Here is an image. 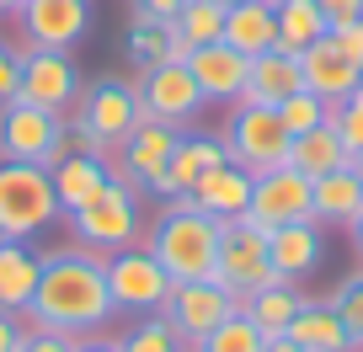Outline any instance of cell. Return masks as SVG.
I'll return each mask as SVG.
<instances>
[{"label": "cell", "instance_id": "cell-17", "mask_svg": "<svg viewBox=\"0 0 363 352\" xmlns=\"http://www.w3.org/2000/svg\"><path fill=\"white\" fill-rule=\"evenodd\" d=\"M187 69H193L198 91H203V102H230V107H235L240 91H246V69H251V59L219 38V43H198L193 54H187Z\"/></svg>", "mask_w": 363, "mask_h": 352}, {"label": "cell", "instance_id": "cell-41", "mask_svg": "<svg viewBox=\"0 0 363 352\" xmlns=\"http://www.w3.org/2000/svg\"><path fill=\"white\" fill-rule=\"evenodd\" d=\"M320 11H326V22L337 27V22H358L363 16V0H315Z\"/></svg>", "mask_w": 363, "mask_h": 352}, {"label": "cell", "instance_id": "cell-49", "mask_svg": "<svg viewBox=\"0 0 363 352\" xmlns=\"http://www.w3.org/2000/svg\"><path fill=\"white\" fill-rule=\"evenodd\" d=\"M272 6H278V0H272Z\"/></svg>", "mask_w": 363, "mask_h": 352}, {"label": "cell", "instance_id": "cell-37", "mask_svg": "<svg viewBox=\"0 0 363 352\" xmlns=\"http://www.w3.org/2000/svg\"><path fill=\"white\" fill-rule=\"evenodd\" d=\"M16 86H22V54L11 43H0V107L16 102Z\"/></svg>", "mask_w": 363, "mask_h": 352}, {"label": "cell", "instance_id": "cell-45", "mask_svg": "<svg viewBox=\"0 0 363 352\" xmlns=\"http://www.w3.org/2000/svg\"><path fill=\"white\" fill-rule=\"evenodd\" d=\"M352 246H358V256H363V214L352 219Z\"/></svg>", "mask_w": 363, "mask_h": 352}, {"label": "cell", "instance_id": "cell-25", "mask_svg": "<svg viewBox=\"0 0 363 352\" xmlns=\"http://www.w3.org/2000/svg\"><path fill=\"white\" fill-rule=\"evenodd\" d=\"M38 273H43V256H38L27 240H6V246H0V310L22 315V310L33 305Z\"/></svg>", "mask_w": 363, "mask_h": 352}, {"label": "cell", "instance_id": "cell-30", "mask_svg": "<svg viewBox=\"0 0 363 352\" xmlns=\"http://www.w3.org/2000/svg\"><path fill=\"white\" fill-rule=\"evenodd\" d=\"M171 33L187 43H219L225 38V6L219 0H182V11L171 16Z\"/></svg>", "mask_w": 363, "mask_h": 352}, {"label": "cell", "instance_id": "cell-11", "mask_svg": "<svg viewBox=\"0 0 363 352\" xmlns=\"http://www.w3.org/2000/svg\"><path fill=\"white\" fill-rule=\"evenodd\" d=\"M139 123H171V128H187V118L203 107V91H198V80L187 64H145L139 69Z\"/></svg>", "mask_w": 363, "mask_h": 352}, {"label": "cell", "instance_id": "cell-20", "mask_svg": "<svg viewBox=\"0 0 363 352\" xmlns=\"http://www.w3.org/2000/svg\"><path fill=\"white\" fill-rule=\"evenodd\" d=\"M294 91H305V75H299V54L267 48V54H257V59H251L240 102H251V107H284Z\"/></svg>", "mask_w": 363, "mask_h": 352}, {"label": "cell", "instance_id": "cell-8", "mask_svg": "<svg viewBox=\"0 0 363 352\" xmlns=\"http://www.w3.org/2000/svg\"><path fill=\"white\" fill-rule=\"evenodd\" d=\"M240 310H246L240 294H230L219 278H203V283H171V299H166L160 315L171 320V331H177L187 347H198L208 331H219L230 315H240Z\"/></svg>", "mask_w": 363, "mask_h": 352}, {"label": "cell", "instance_id": "cell-43", "mask_svg": "<svg viewBox=\"0 0 363 352\" xmlns=\"http://www.w3.org/2000/svg\"><path fill=\"white\" fill-rule=\"evenodd\" d=\"M75 352H118V341H113V336H96V331H86V336L75 341Z\"/></svg>", "mask_w": 363, "mask_h": 352}, {"label": "cell", "instance_id": "cell-39", "mask_svg": "<svg viewBox=\"0 0 363 352\" xmlns=\"http://www.w3.org/2000/svg\"><path fill=\"white\" fill-rule=\"evenodd\" d=\"M331 43L363 69V16H358V22H337V27H331Z\"/></svg>", "mask_w": 363, "mask_h": 352}, {"label": "cell", "instance_id": "cell-33", "mask_svg": "<svg viewBox=\"0 0 363 352\" xmlns=\"http://www.w3.org/2000/svg\"><path fill=\"white\" fill-rule=\"evenodd\" d=\"M326 305L337 310V320H342V331H347L352 352H363V273H358V278H347V283H342L337 294L326 299Z\"/></svg>", "mask_w": 363, "mask_h": 352}, {"label": "cell", "instance_id": "cell-1", "mask_svg": "<svg viewBox=\"0 0 363 352\" xmlns=\"http://www.w3.org/2000/svg\"><path fill=\"white\" fill-rule=\"evenodd\" d=\"M113 288H107V256L102 251H48L43 273H38L33 305L22 310L27 331H69V336H86V331H102L113 320Z\"/></svg>", "mask_w": 363, "mask_h": 352}, {"label": "cell", "instance_id": "cell-29", "mask_svg": "<svg viewBox=\"0 0 363 352\" xmlns=\"http://www.w3.org/2000/svg\"><path fill=\"white\" fill-rule=\"evenodd\" d=\"M299 305H305V294H299L294 283H272V288L246 294V320L272 341V336H284V331H289V320L299 315Z\"/></svg>", "mask_w": 363, "mask_h": 352}, {"label": "cell", "instance_id": "cell-26", "mask_svg": "<svg viewBox=\"0 0 363 352\" xmlns=\"http://www.w3.org/2000/svg\"><path fill=\"white\" fill-rule=\"evenodd\" d=\"M289 341H299L305 352H352V341H347V331H342V320H337V310L331 305H299V315L289 320V331H284Z\"/></svg>", "mask_w": 363, "mask_h": 352}, {"label": "cell", "instance_id": "cell-48", "mask_svg": "<svg viewBox=\"0 0 363 352\" xmlns=\"http://www.w3.org/2000/svg\"><path fill=\"white\" fill-rule=\"evenodd\" d=\"M0 246H6V235H0Z\"/></svg>", "mask_w": 363, "mask_h": 352}, {"label": "cell", "instance_id": "cell-12", "mask_svg": "<svg viewBox=\"0 0 363 352\" xmlns=\"http://www.w3.org/2000/svg\"><path fill=\"white\" fill-rule=\"evenodd\" d=\"M80 91H86V80H80V69H75L69 54H59V48H27V54H22V86H16V102L65 118L69 107L80 102Z\"/></svg>", "mask_w": 363, "mask_h": 352}, {"label": "cell", "instance_id": "cell-24", "mask_svg": "<svg viewBox=\"0 0 363 352\" xmlns=\"http://www.w3.org/2000/svg\"><path fill=\"white\" fill-rule=\"evenodd\" d=\"M225 43L240 48L246 59L278 48V11H272V0H246V6H230V11H225Z\"/></svg>", "mask_w": 363, "mask_h": 352}, {"label": "cell", "instance_id": "cell-34", "mask_svg": "<svg viewBox=\"0 0 363 352\" xmlns=\"http://www.w3.org/2000/svg\"><path fill=\"white\" fill-rule=\"evenodd\" d=\"M278 118H284V128H289V139L294 134H310V128H320V123H331V107L320 102L315 91H294L284 107H278Z\"/></svg>", "mask_w": 363, "mask_h": 352}, {"label": "cell", "instance_id": "cell-35", "mask_svg": "<svg viewBox=\"0 0 363 352\" xmlns=\"http://www.w3.org/2000/svg\"><path fill=\"white\" fill-rule=\"evenodd\" d=\"M331 128H337L342 144H347V166H363V86L342 107H331Z\"/></svg>", "mask_w": 363, "mask_h": 352}, {"label": "cell", "instance_id": "cell-38", "mask_svg": "<svg viewBox=\"0 0 363 352\" xmlns=\"http://www.w3.org/2000/svg\"><path fill=\"white\" fill-rule=\"evenodd\" d=\"M75 341L80 336H69V331H27L22 336V352H75Z\"/></svg>", "mask_w": 363, "mask_h": 352}, {"label": "cell", "instance_id": "cell-3", "mask_svg": "<svg viewBox=\"0 0 363 352\" xmlns=\"http://www.w3.org/2000/svg\"><path fill=\"white\" fill-rule=\"evenodd\" d=\"M59 219L54 176L43 166L0 160V235L6 240H33Z\"/></svg>", "mask_w": 363, "mask_h": 352}, {"label": "cell", "instance_id": "cell-47", "mask_svg": "<svg viewBox=\"0 0 363 352\" xmlns=\"http://www.w3.org/2000/svg\"><path fill=\"white\" fill-rule=\"evenodd\" d=\"M219 6H225V11H230V6H246V0H219Z\"/></svg>", "mask_w": 363, "mask_h": 352}, {"label": "cell", "instance_id": "cell-19", "mask_svg": "<svg viewBox=\"0 0 363 352\" xmlns=\"http://www.w3.org/2000/svg\"><path fill=\"white\" fill-rule=\"evenodd\" d=\"M267 256H272V273L284 283H299L320 267L326 256V240H320V225L315 219H299V225H278L267 235Z\"/></svg>", "mask_w": 363, "mask_h": 352}, {"label": "cell", "instance_id": "cell-40", "mask_svg": "<svg viewBox=\"0 0 363 352\" xmlns=\"http://www.w3.org/2000/svg\"><path fill=\"white\" fill-rule=\"evenodd\" d=\"M22 336H27L22 315H11V310H0V352H22Z\"/></svg>", "mask_w": 363, "mask_h": 352}, {"label": "cell", "instance_id": "cell-2", "mask_svg": "<svg viewBox=\"0 0 363 352\" xmlns=\"http://www.w3.org/2000/svg\"><path fill=\"white\" fill-rule=\"evenodd\" d=\"M219 235H225V219L203 214V208L166 203V214L155 219V229H150L145 246L155 251V261L166 267L171 283H203V278H214Z\"/></svg>", "mask_w": 363, "mask_h": 352}, {"label": "cell", "instance_id": "cell-13", "mask_svg": "<svg viewBox=\"0 0 363 352\" xmlns=\"http://www.w3.org/2000/svg\"><path fill=\"white\" fill-rule=\"evenodd\" d=\"M16 16H22L27 48H59V54H69L91 27V0H27Z\"/></svg>", "mask_w": 363, "mask_h": 352}, {"label": "cell", "instance_id": "cell-31", "mask_svg": "<svg viewBox=\"0 0 363 352\" xmlns=\"http://www.w3.org/2000/svg\"><path fill=\"white\" fill-rule=\"evenodd\" d=\"M262 347H267V336H262L246 320V310H240V315H230L219 331H208V336L198 341V347H187V352H262Z\"/></svg>", "mask_w": 363, "mask_h": 352}, {"label": "cell", "instance_id": "cell-6", "mask_svg": "<svg viewBox=\"0 0 363 352\" xmlns=\"http://www.w3.org/2000/svg\"><path fill=\"white\" fill-rule=\"evenodd\" d=\"M225 155L235 160L240 171H251V176H262V171L272 166H289V128L284 118H278V107H251V102H235V113H230L225 123Z\"/></svg>", "mask_w": 363, "mask_h": 352}, {"label": "cell", "instance_id": "cell-32", "mask_svg": "<svg viewBox=\"0 0 363 352\" xmlns=\"http://www.w3.org/2000/svg\"><path fill=\"white\" fill-rule=\"evenodd\" d=\"M118 352H187V341L171 331L166 315H145L128 336H118Z\"/></svg>", "mask_w": 363, "mask_h": 352}, {"label": "cell", "instance_id": "cell-44", "mask_svg": "<svg viewBox=\"0 0 363 352\" xmlns=\"http://www.w3.org/2000/svg\"><path fill=\"white\" fill-rule=\"evenodd\" d=\"M262 352H305V347H299V341H289V336H272Z\"/></svg>", "mask_w": 363, "mask_h": 352}, {"label": "cell", "instance_id": "cell-21", "mask_svg": "<svg viewBox=\"0 0 363 352\" xmlns=\"http://www.w3.org/2000/svg\"><path fill=\"white\" fill-rule=\"evenodd\" d=\"M310 198H315V225L352 229V219L363 214V166H337L326 176H315Z\"/></svg>", "mask_w": 363, "mask_h": 352}, {"label": "cell", "instance_id": "cell-5", "mask_svg": "<svg viewBox=\"0 0 363 352\" xmlns=\"http://www.w3.org/2000/svg\"><path fill=\"white\" fill-rule=\"evenodd\" d=\"M65 219H69V229H75L80 246L113 256V251H123V246L139 240V187L107 182L86 208H75V214H65Z\"/></svg>", "mask_w": 363, "mask_h": 352}, {"label": "cell", "instance_id": "cell-9", "mask_svg": "<svg viewBox=\"0 0 363 352\" xmlns=\"http://www.w3.org/2000/svg\"><path fill=\"white\" fill-rule=\"evenodd\" d=\"M214 278L230 288V294H257V288H272L284 278L272 273V256H267V229L246 225V219H230L225 235H219V261H214Z\"/></svg>", "mask_w": 363, "mask_h": 352}, {"label": "cell", "instance_id": "cell-4", "mask_svg": "<svg viewBox=\"0 0 363 352\" xmlns=\"http://www.w3.org/2000/svg\"><path fill=\"white\" fill-rule=\"evenodd\" d=\"M69 149H75L69 118L43 113V107H27V102H6L0 107V160H22V166L54 171Z\"/></svg>", "mask_w": 363, "mask_h": 352}, {"label": "cell", "instance_id": "cell-28", "mask_svg": "<svg viewBox=\"0 0 363 352\" xmlns=\"http://www.w3.org/2000/svg\"><path fill=\"white\" fill-rule=\"evenodd\" d=\"M272 11H278V48L284 54H305L310 43H320L331 33L326 11H320L315 0H278Z\"/></svg>", "mask_w": 363, "mask_h": 352}, {"label": "cell", "instance_id": "cell-22", "mask_svg": "<svg viewBox=\"0 0 363 352\" xmlns=\"http://www.w3.org/2000/svg\"><path fill=\"white\" fill-rule=\"evenodd\" d=\"M225 160H230V155H225V139H219V134H182L177 149H171V166H166V187H160V198L187 193L203 171L225 166Z\"/></svg>", "mask_w": 363, "mask_h": 352}, {"label": "cell", "instance_id": "cell-10", "mask_svg": "<svg viewBox=\"0 0 363 352\" xmlns=\"http://www.w3.org/2000/svg\"><path fill=\"white\" fill-rule=\"evenodd\" d=\"M246 225L257 229H278V225H299V219H315V198H310V176L294 166H272L262 176H251V203H246Z\"/></svg>", "mask_w": 363, "mask_h": 352}, {"label": "cell", "instance_id": "cell-46", "mask_svg": "<svg viewBox=\"0 0 363 352\" xmlns=\"http://www.w3.org/2000/svg\"><path fill=\"white\" fill-rule=\"evenodd\" d=\"M22 6H27V0H0V16H16Z\"/></svg>", "mask_w": 363, "mask_h": 352}, {"label": "cell", "instance_id": "cell-7", "mask_svg": "<svg viewBox=\"0 0 363 352\" xmlns=\"http://www.w3.org/2000/svg\"><path fill=\"white\" fill-rule=\"evenodd\" d=\"M107 288H113V310H123V315H160L171 299V278L150 246L113 251L107 256Z\"/></svg>", "mask_w": 363, "mask_h": 352}, {"label": "cell", "instance_id": "cell-36", "mask_svg": "<svg viewBox=\"0 0 363 352\" xmlns=\"http://www.w3.org/2000/svg\"><path fill=\"white\" fill-rule=\"evenodd\" d=\"M128 59L139 69L145 64H160L166 59V22H150L145 11H134V33H128Z\"/></svg>", "mask_w": 363, "mask_h": 352}, {"label": "cell", "instance_id": "cell-15", "mask_svg": "<svg viewBox=\"0 0 363 352\" xmlns=\"http://www.w3.org/2000/svg\"><path fill=\"white\" fill-rule=\"evenodd\" d=\"M177 139H182V128H171V123H139L134 134L118 144V155H123V166H128V182H134L139 193H155L160 198Z\"/></svg>", "mask_w": 363, "mask_h": 352}, {"label": "cell", "instance_id": "cell-14", "mask_svg": "<svg viewBox=\"0 0 363 352\" xmlns=\"http://www.w3.org/2000/svg\"><path fill=\"white\" fill-rule=\"evenodd\" d=\"M75 118H86V123L102 134V144L118 149V144L139 128V91L128 86V80H96V86H86V91H80Z\"/></svg>", "mask_w": 363, "mask_h": 352}, {"label": "cell", "instance_id": "cell-18", "mask_svg": "<svg viewBox=\"0 0 363 352\" xmlns=\"http://www.w3.org/2000/svg\"><path fill=\"white\" fill-rule=\"evenodd\" d=\"M299 75H305V91H315L326 107H342V102L363 86V69L352 64L337 43H331V33L299 54Z\"/></svg>", "mask_w": 363, "mask_h": 352}, {"label": "cell", "instance_id": "cell-23", "mask_svg": "<svg viewBox=\"0 0 363 352\" xmlns=\"http://www.w3.org/2000/svg\"><path fill=\"white\" fill-rule=\"evenodd\" d=\"M48 176H54L59 214H75V208H86L91 198L107 187V166H102V155H80V149H69V155L59 160Z\"/></svg>", "mask_w": 363, "mask_h": 352}, {"label": "cell", "instance_id": "cell-27", "mask_svg": "<svg viewBox=\"0 0 363 352\" xmlns=\"http://www.w3.org/2000/svg\"><path fill=\"white\" fill-rule=\"evenodd\" d=\"M289 166L305 171L310 182H315V176H326V171L347 166V144H342V134L331 123H320V128H310V134L289 139Z\"/></svg>", "mask_w": 363, "mask_h": 352}, {"label": "cell", "instance_id": "cell-42", "mask_svg": "<svg viewBox=\"0 0 363 352\" xmlns=\"http://www.w3.org/2000/svg\"><path fill=\"white\" fill-rule=\"evenodd\" d=\"M134 11H145L150 22H166L171 27V16L182 11V0H134Z\"/></svg>", "mask_w": 363, "mask_h": 352}, {"label": "cell", "instance_id": "cell-16", "mask_svg": "<svg viewBox=\"0 0 363 352\" xmlns=\"http://www.w3.org/2000/svg\"><path fill=\"white\" fill-rule=\"evenodd\" d=\"M166 203H182V208H203V214H214V219H240L246 214V203H251V171H240L235 160H225V166H214V171H203L187 193H177V198H166Z\"/></svg>", "mask_w": 363, "mask_h": 352}]
</instances>
